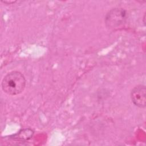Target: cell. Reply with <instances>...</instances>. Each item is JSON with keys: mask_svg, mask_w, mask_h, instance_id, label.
<instances>
[{"mask_svg": "<svg viewBox=\"0 0 146 146\" xmlns=\"http://www.w3.org/2000/svg\"><path fill=\"white\" fill-rule=\"evenodd\" d=\"M127 19V12L121 8L110 10L105 17V23L110 29L117 28L124 24Z\"/></svg>", "mask_w": 146, "mask_h": 146, "instance_id": "cell-2", "label": "cell"}, {"mask_svg": "<svg viewBox=\"0 0 146 146\" xmlns=\"http://www.w3.org/2000/svg\"><path fill=\"white\" fill-rule=\"evenodd\" d=\"M34 133V132L31 129H22L18 133L14 135V138L21 140H27L31 137Z\"/></svg>", "mask_w": 146, "mask_h": 146, "instance_id": "cell-4", "label": "cell"}, {"mask_svg": "<svg viewBox=\"0 0 146 146\" xmlns=\"http://www.w3.org/2000/svg\"><path fill=\"white\" fill-rule=\"evenodd\" d=\"M26 79L21 72L13 71L7 74L1 83L2 90L9 95H17L21 94L26 87Z\"/></svg>", "mask_w": 146, "mask_h": 146, "instance_id": "cell-1", "label": "cell"}, {"mask_svg": "<svg viewBox=\"0 0 146 146\" xmlns=\"http://www.w3.org/2000/svg\"><path fill=\"white\" fill-rule=\"evenodd\" d=\"M131 99L133 104L140 108L146 106V88L143 84H139L133 88L131 92Z\"/></svg>", "mask_w": 146, "mask_h": 146, "instance_id": "cell-3", "label": "cell"}]
</instances>
